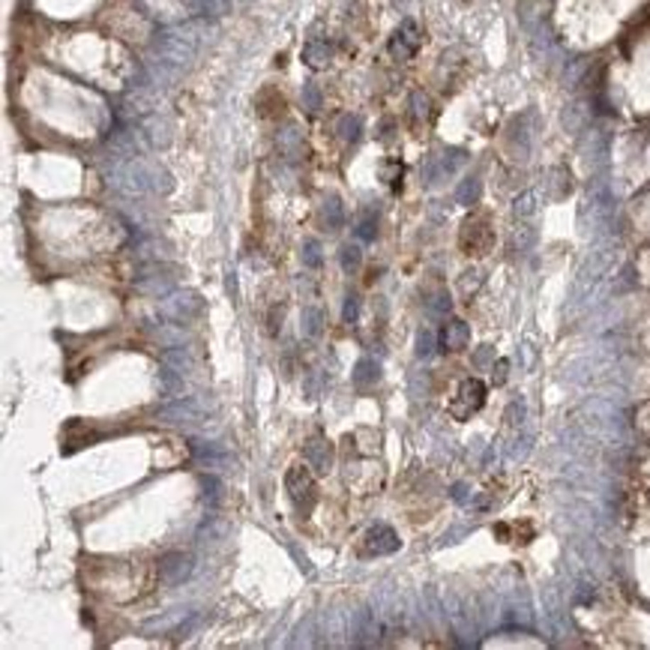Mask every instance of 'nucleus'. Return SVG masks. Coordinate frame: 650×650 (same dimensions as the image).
<instances>
[{
    "mask_svg": "<svg viewBox=\"0 0 650 650\" xmlns=\"http://www.w3.org/2000/svg\"><path fill=\"white\" fill-rule=\"evenodd\" d=\"M285 489H288V497L294 500L297 512L309 516L315 507V500H318V485H315V477L309 473L306 465H297L285 473Z\"/></svg>",
    "mask_w": 650,
    "mask_h": 650,
    "instance_id": "1",
    "label": "nucleus"
},
{
    "mask_svg": "<svg viewBox=\"0 0 650 650\" xmlns=\"http://www.w3.org/2000/svg\"><path fill=\"white\" fill-rule=\"evenodd\" d=\"M485 404V384L477 381V378H468V381L458 387L456 399L450 402V414L456 419H468L470 414H477Z\"/></svg>",
    "mask_w": 650,
    "mask_h": 650,
    "instance_id": "2",
    "label": "nucleus"
},
{
    "mask_svg": "<svg viewBox=\"0 0 650 650\" xmlns=\"http://www.w3.org/2000/svg\"><path fill=\"white\" fill-rule=\"evenodd\" d=\"M495 243V231L489 228V222L480 219V216H470L462 228V249L465 255H485Z\"/></svg>",
    "mask_w": 650,
    "mask_h": 650,
    "instance_id": "3",
    "label": "nucleus"
},
{
    "mask_svg": "<svg viewBox=\"0 0 650 650\" xmlns=\"http://www.w3.org/2000/svg\"><path fill=\"white\" fill-rule=\"evenodd\" d=\"M399 549V536L390 531L387 524H375L365 531L363 536V554H390V551H396Z\"/></svg>",
    "mask_w": 650,
    "mask_h": 650,
    "instance_id": "4",
    "label": "nucleus"
},
{
    "mask_svg": "<svg viewBox=\"0 0 650 650\" xmlns=\"http://www.w3.org/2000/svg\"><path fill=\"white\" fill-rule=\"evenodd\" d=\"M189 558L180 551H171L165 558L159 561V581H165V585H180V581L189 575Z\"/></svg>",
    "mask_w": 650,
    "mask_h": 650,
    "instance_id": "5",
    "label": "nucleus"
},
{
    "mask_svg": "<svg viewBox=\"0 0 650 650\" xmlns=\"http://www.w3.org/2000/svg\"><path fill=\"white\" fill-rule=\"evenodd\" d=\"M419 43H423V39H419V31H417V24L414 21H404L402 27H399V33L392 36V43H390V51L396 54V57H411V54L419 48Z\"/></svg>",
    "mask_w": 650,
    "mask_h": 650,
    "instance_id": "6",
    "label": "nucleus"
},
{
    "mask_svg": "<svg viewBox=\"0 0 650 650\" xmlns=\"http://www.w3.org/2000/svg\"><path fill=\"white\" fill-rule=\"evenodd\" d=\"M468 324L465 321H446L444 330H441V348L444 351H462L468 345Z\"/></svg>",
    "mask_w": 650,
    "mask_h": 650,
    "instance_id": "7",
    "label": "nucleus"
},
{
    "mask_svg": "<svg viewBox=\"0 0 650 650\" xmlns=\"http://www.w3.org/2000/svg\"><path fill=\"white\" fill-rule=\"evenodd\" d=\"M306 462L309 468H318V470H327L330 468V450L324 441H312L306 446Z\"/></svg>",
    "mask_w": 650,
    "mask_h": 650,
    "instance_id": "8",
    "label": "nucleus"
},
{
    "mask_svg": "<svg viewBox=\"0 0 650 650\" xmlns=\"http://www.w3.org/2000/svg\"><path fill=\"white\" fill-rule=\"evenodd\" d=\"M354 384L360 390H369L372 384H378V363L372 360H360L357 363V372H354Z\"/></svg>",
    "mask_w": 650,
    "mask_h": 650,
    "instance_id": "9",
    "label": "nucleus"
},
{
    "mask_svg": "<svg viewBox=\"0 0 650 650\" xmlns=\"http://www.w3.org/2000/svg\"><path fill=\"white\" fill-rule=\"evenodd\" d=\"M342 264H345V270H357L360 267V249L357 246H345L342 249Z\"/></svg>",
    "mask_w": 650,
    "mask_h": 650,
    "instance_id": "10",
    "label": "nucleus"
},
{
    "mask_svg": "<svg viewBox=\"0 0 650 650\" xmlns=\"http://www.w3.org/2000/svg\"><path fill=\"white\" fill-rule=\"evenodd\" d=\"M357 309H360V300H357L354 294H351V297H348V303H345V321L354 324V321H357Z\"/></svg>",
    "mask_w": 650,
    "mask_h": 650,
    "instance_id": "11",
    "label": "nucleus"
},
{
    "mask_svg": "<svg viewBox=\"0 0 650 650\" xmlns=\"http://www.w3.org/2000/svg\"><path fill=\"white\" fill-rule=\"evenodd\" d=\"M419 354H429V351H431V336L429 333H419Z\"/></svg>",
    "mask_w": 650,
    "mask_h": 650,
    "instance_id": "12",
    "label": "nucleus"
}]
</instances>
